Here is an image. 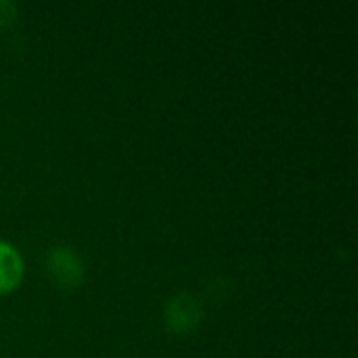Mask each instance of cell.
<instances>
[{
    "label": "cell",
    "mask_w": 358,
    "mask_h": 358,
    "mask_svg": "<svg viewBox=\"0 0 358 358\" xmlns=\"http://www.w3.org/2000/svg\"><path fill=\"white\" fill-rule=\"evenodd\" d=\"M46 266H48V273L52 275V279L65 287L78 285L82 281V275H84V266H82L80 256L71 248H63V245L52 248L48 252Z\"/></svg>",
    "instance_id": "1"
},
{
    "label": "cell",
    "mask_w": 358,
    "mask_h": 358,
    "mask_svg": "<svg viewBox=\"0 0 358 358\" xmlns=\"http://www.w3.org/2000/svg\"><path fill=\"white\" fill-rule=\"evenodd\" d=\"M201 319V308L197 300L189 294H180L172 298L166 306V323L172 331L185 334L193 329Z\"/></svg>",
    "instance_id": "2"
},
{
    "label": "cell",
    "mask_w": 358,
    "mask_h": 358,
    "mask_svg": "<svg viewBox=\"0 0 358 358\" xmlns=\"http://www.w3.org/2000/svg\"><path fill=\"white\" fill-rule=\"evenodd\" d=\"M21 277H23V260L19 252L10 243L0 241V294L19 285Z\"/></svg>",
    "instance_id": "3"
},
{
    "label": "cell",
    "mask_w": 358,
    "mask_h": 358,
    "mask_svg": "<svg viewBox=\"0 0 358 358\" xmlns=\"http://www.w3.org/2000/svg\"><path fill=\"white\" fill-rule=\"evenodd\" d=\"M13 17H15V6H13V2L0 0V25L10 23Z\"/></svg>",
    "instance_id": "4"
}]
</instances>
